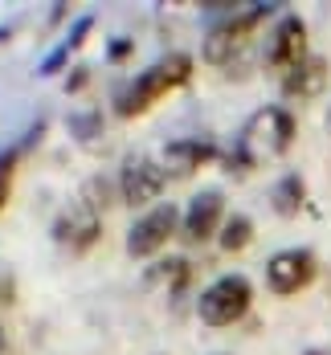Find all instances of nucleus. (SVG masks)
<instances>
[{"label": "nucleus", "mask_w": 331, "mask_h": 355, "mask_svg": "<svg viewBox=\"0 0 331 355\" xmlns=\"http://www.w3.org/2000/svg\"><path fill=\"white\" fill-rule=\"evenodd\" d=\"M270 205H274V213L278 216H298L307 209V188H303V176H282L274 184V192H270Z\"/></svg>", "instance_id": "4468645a"}, {"label": "nucleus", "mask_w": 331, "mask_h": 355, "mask_svg": "<svg viewBox=\"0 0 331 355\" xmlns=\"http://www.w3.org/2000/svg\"><path fill=\"white\" fill-rule=\"evenodd\" d=\"M94 29V17H82V21H74V29L70 37H66V45H70V53L78 49V45H86V33Z\"/></svg>", "instance_id": "aec40b11"}, {"label": "nucleus", "mask_w": 331, "mask_h": 355, "mask_svg": "<svg viewBox=\"0 0 331 355\" xmlns=\"http://www.w3.org/2000/svg\"><path fill=\"white\" fill-rule=\"evenodd\" d=\"M164 184H168V172L151 155L135 151L119 168V192H123V205L131 209H155V200L164 196Z\"/></svg>", "instance_id": "423d86ee"}, {"label": "nucleus", "mask_w": 331, "mask_h": 355, "mask_svg": "<svg viewBox=\"0 0 331 355\" xmlns=\"http://www.w3.org/2000/svg\"><path fill=\"white\" fill-rule=\"evenodd\" d=\"M221 164H225V172H229V176H246V172H254V159H250L241 147L225 151V155H221Z\"/></svg>", "instance_id": "a211bd4d"}, {"label": "nucleus", "mask_w": 331, "mask_h": 355, "mask_svg": "<svg viewBox=\"0 0 331 355\" xmlns=\"http://www.w3.org/2000/svg\"><path fill=\"white\" fill-rule=\"evenodd\" d=\"M17 164H21V147L0 151V209H4V205H8V196H12V176H17Z\"/></svg>", "instance_id": "f3484780"}, {"label": "nucleus", "mask_w": 331, "mask_h": 355, "mask_svg": "<svg viewBox=\"0 0 331 355\" xmlns=\"http://www.w3.org/2000/svg\"><path fill=\"white\" fill-rule=\"evenodd\" d=\"M66 62H70V45H58V49L41 62V73H45V78H49V73H62V66H66Z\"/></svg>", "instance_id": "6ab92c4d"}, {"label": "nucleus", "mask_w": 331, "mask_h": 355, "mask_svg": "<svg viewBox=\"0 0 331 355\" xmlns=\"http://www.w3.org/2000/svg\"><path fill=\"white\" fill-rule=\"evenodd\" d=\"M328 82H331L328 58L311 53L303 66H294V70L282 78V94H287L291 103H311V98H319V94L328 90Z\"/></svg>", "instance_id": "f8f14e48"}, {"label": "nucleus", "mask_w": 331, "mask_h": 355, "mask_svg": "<svg viewBox=\"0 0 331 355\" xmlns=\"http://www.w3.org/2000/svg\"><path fill=\"white\" fill-rule=\"evenodd\" d=\"M303 355H328V352H315V347H311V352H303Z\"/></svg>", "instance_id": "393cba45"}, {"label": "nucleus", "mask_w": 331, "mask_h": 355, "mask_svg": "<svg viewBox=\"0 0 331 355\" xmlns=\"http://www.w3.org/2000/svg\"><path fill=\"white\" fill-rule=\"evenodd\" d=\"M86 82H90V70H86V66H74V73L66 78V90H70V94H78Z\"/></svg>", "instance_id": "5701e85b"}, {"label": "nucleus", "mask_w": 331, "mask_h": 355, "mask_svg": "<svg viewBox=\"0 0 331 355\" xmlns=\"http://www.w3.org/2000/svg\"><path fill=\"white\" fill-rule=\"evenodd\" d=\"M328 127H331V110H328Z\"/></svg>", "instance_id": "a878e982"}, {"label": "nucleus", "mask_w": 331, "mask_h": 355, "mask_svg": "<svg viewBox=\"0 0 331 355\" xmlns=\"http://www.w3.org/2000/svg\"><path fill=\"white\" fill-rule=\"evenodd\" d=\"M17 302V282H12V274L0 266V306H12Z\"/></svg>", "instance_id": "412c9836"}, {"label": "nucleus", "mask_w": 331, "mask_h": 355, "mask_svg": "<svg viewBox=\"0 0 331 355\" xmlns=\"http://www.w3.org/2000/svg\"><path fill=\"white\" fill-rule=\"evenodd\" d=\"M221 151L213 139H201V135H188V139H172L160 155V168L168 172V180H184V176H196L205 164L221 159Z\"/></svg>", "instance_id": "9d476101"}, {"label": "nucleus", "mask_w": 331, "mask_h": 355, "mask_svg": "<svg viewBox=\"0 0 331 355\" xmlns=\"http://www.w3.org/2000/svg\"><path fill=\"white\" fill-rule=\"evenodd\" d=\"M270 12H274L270 4H254V8H237V12H229L225 21H217V25L205 33V45H201L205 62L217 66V70L237 73V66H241L246 53H250V41H254L257 25H262Z\"/></svg>", "instance_id": "f03ea898"}, {"label": "nucleus", "mask_w": 331, "mask_h": 355, "mask_svg": "<svg viewBox=\"0 0 331 355\" xmlns=\"http://www.w3.org/2000/svg\"><path fill=\"white\" fill-rule=\"evenodd\" d=\"M180 220L184 216H180L176 205H155V209H147V213L127 229V257H135V261L155 257L160 249L180 233Z\"/></svg>", "instance_id": "39448f33"}, {"label": "nucleus", "mask_w": 331, "mask_h": 355, "mask_svg": "<svg viewBox=\"0 0 331 355\" xmlns=\"http://www.w3.org/2000/svg\"><path fill=\"white\" fill-rule=\"evenodd\" d=\"M315 274H319V261H315L311 249H278L266 261V286L278 298H291L298 290H307L315 282Z\"/></svg>", "instance_id": "0eeeda50"}, {"label": "nucleus", "mask_w": 331, "mask_h": 355, "mask_svg": "<svg viewBox=\"0 0 331 355\" xmlns=\"http://www.w3.org/2000/svg\"><path fill=\"white\" fill-rule=\"evenodd\" d=\"M311 53H307V25H303V17L298 12H287V17H278V25H274V33H270V45H266V66L274 73H287L294 66H303Z\"/></svg>", "instance_id": "6e6552de"}, {"label": "nucleus", "mask_w": 331, "mask_h": 355, "mask_svg": "<svg viewBox=\"0 0 331 355\" xmlns=\"http://www.w3.org/2000/svg\"><path fill=\"white\" fill-rule=\"evenodd\" d=\"M250 241H254V220H250L246 213L225 216V225H221V233H217L221 253H241Z\"/></svg>", "instance_id": "2eb2a0df"}, {"label": "nucleus", "mask_w": 331, "mask_h": 355, "mask_svg": "<svg viewBox=\"0 0 331 355\" xmlns=\"http://www.w3.org/2000/svg\"><path fill=\"white\" fill-rule=\"evenodd\" d=\"M8 347V335H4V322H0V352Z\"/></svg>", "instance_id": "b1692460"}, {"label": "nucleus", "mask_w": 331, "mask_h": 355, "mask_svg": "<svg viewBox=\"0 0 331 355\" xmlns=\"http://www.w3.org/2000/svg\"><path fill=\"white\" fill-rule=\"evenodd\" d=\"M188 278H192V266H188L184 257H164V261H155L151 274H147V282H168L172 290H184Z\"/></svg>", "instance_id": "dca6fc26"}, {"label": "nucleus", "mask_w": 331, "mask_h": 355, "mask_svg": "<svg viewBox=\"0 0 331 355\" xmlns=\"http://www.w3.org/2000/svg\"><path fill=\"white\" fill-rule=\"evenodd\" d=\"M294 131H298V123H294V114L287 107H262L241 127L237 147L254 159V168H262V164H274V159H282L291 151Z\"/></svg>", "instance_id": "7ed1b4c3"}, {"label": "nucleus", "mask_w": 331, "mask_h": 355, "mask_svg": "<svg viewBox=\"0 0 331 355\" xmlns=\"http://www.w3.org/2000/svg\"><path fill=\"white\" fill-rule=\"evenodd\" d=\"M250 306H254V286L246 274H225L217 282L209 286L201 298H196V315L205 327H233V322H241L250 315Z\"/></svg>", "instance_id": "20e7f679"}, {"label": "nucleus", "mask_w": 331, "mask_h": 355, "mask_svg": "<svg viewBox=\"0 0 331 355\" xmlns=\"http://www.w3.org/2000/svg\"><path fill=\"white\" fill-rule=\"evenodd\" d=\"M131 53H135V45H131L127 37H119V41H110V45H107V58H110V62H127Z\"/></svg>", "instance_id": "4be33fe9"}, {"label": "nucleus", "mask_w": 331, "mask_h": 355, "mask_svg": "<svg viewBox=\"0 0 331 355\" xmlns=\"http://www.w3.org/2000/svg\"><path fill=\"white\" fill-rule=\"evenodd\" d=\"M66 127H70L74 143H82L86 151H107V123H103V114L99 110H70V119H66Z\"/></svg>", "instance_id": "ddd939ff"}, {"label": "nucleus", "mask_w": 331, "mask_h": 355, "mask_svg": "<svg viewBox=\"0 0 331 355\" xmlns=\"http://www.w3.org/2000/svg\"><path fill=\"white\" fill-rule=\"evenodd\" d=\"M99 233H103V213H99L86 196L74 200L70 209L53 220V241L66 245L70 253H86V249H94Z\"/></svg>", "instance_id": "1a4fd4ad"}, {"label": "nucleus", "mask_w": 331, "mask_h": 355, "mask_svg": "<svg viewBox=\"0 0 331 355\" xmlns=\"http://www.w3.org/2000/svg\"><path fill=\"white\" fill-rule=\"evenodd\" d=\"M221 225H225V196H221L217 188H205V192H196L192 200H188V209H184V237L192 241V245H201V241H209V237H217Z\"/></svg>", "instance_id": "9b49d317"}, {"label": "nucleus", "mask_w": 331, "mask_h": 355, "mask_svg": "<svg viewBox=\"0 0 331 355\" xmlns=\"http://www.w3.org/2000/svg\"><path fill=\"white\" fill-rule=\"evenodd\" d=\"M192 82V53H164L151 70H144L139 78H131L119 94H114V114L119 119H139L155 107L164 94L180 90Z\"/></svg>", "instance_id": "f257e3e1"}]
</instances>
